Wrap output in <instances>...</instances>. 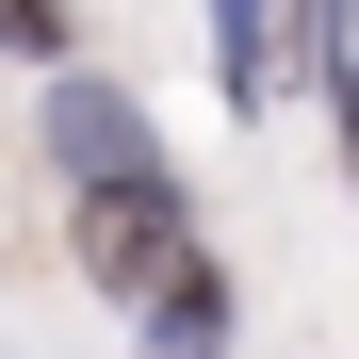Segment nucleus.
<instances>
[{
    "label": "nucleus",
    "mask_w": 359,
    "mask_h": 359,
    "mask_svg": "<svg viewBox=\"0 0 359 359\" xmlns=\"http://www.w3.org/2000/svg\"><path fill=\"white\" fill-rule=\"evenodd\" d=\"M49 163H66V262L114 311H147V294L196 262V212H180V180H163V131L114 82H66L49 98Z\"/></svg>",
    "instance_id": "1"
},
{
    "label": "nucleus",
    "mask_w": 359,
    "mask_h": 359,
    "mask_svg": "<svg viewBox=\"0 0 359 359\" xmlns=\"http://www.w3.org/2000/svg\"><path fill=\"white\" fill-rule=\"evenodd\" d=\"M147 343H163V359H229V278H212V245L147 294Z\"/></svg>",
    "instance_id": "2"
},
{
    "label": "nucleus",
    "mask_w": 359,
    "mask_h": 359,
    "mask_svg": "<svg viewBox=\"0 0 359 359\" xmlns=\"http://www.w3.org/2000/svg\"><path fill=\"white\" fill-rule=\"evenodd\" d=\"M212 66H229V114L278 98V0H212Z\"/></svg>",
    "instance_id": "3"
},
{
    "label": "nucleus",
    "mask_w": 359,
    "mask_h": 359,
    "mask_svg": "<svg viewBox=\"0 0 359 359\" xmlns=\"http://www.w3.org/2000/svg\"><path fill=\"white\" fill-rule=\"evenodd\" d=\"M0 49H33V66H66V0H0Z\"/></svg>",
    "instance_id": "4"
},
{
    "label": "nucleus",
    "mask_w": 359,
    "mask_h": 359,
    "mask_svg": "<svg viewBox=\"0 0 359 359\" xmlns=\"http://www.w3.org/2000/svg\"><path fill=\"white\" fill-rule=\"evenodd\" d=\"M311 49H327V82H343V49H359V0H311Z\"/></svg>",
    "instance_id": "5"
}]
</instances>
